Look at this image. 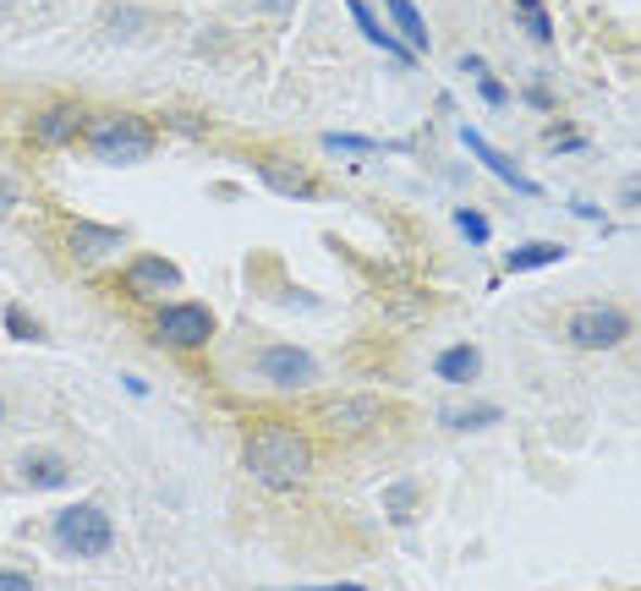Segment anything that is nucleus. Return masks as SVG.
Masks as SVG:
<instances>
[{"instance_id":"39448f33","label":"nucleus","mask_w":641,"mask_h":591,"mask_svg":"<svg viewBox=\"0 0 641 591\" xmlns=\"http://www.w3.org/2000/svg\"><path fill=\"white\" fill-rule=\"evenodd\" d=\"M154 335H160L165 345H176V351H203V345L214 340V313L198 307V302H176V307L160 313Z\"/></svg>"},{"instance_id":"1a4fd4ad","label":"nucleus","mask_w":641,"mask_h":591,"mask_svg":"<svg viewBox=\"0 0 641 591\" xmlns=\"http://www.w3.org/2000/svg\"><path fill=\"white\" fill-rule=\"evenodd\" d=\"M259 373H264L269 383H280V389H307L318 367H313V356L297 351V345H269V351L259 356Z\"/></svg>"},{"instance_id":"9d476101","label":"nucleus","mask_w":641,"mask_h":591,"mask_svg":"<svg viewBox=\"0 0 641 591\" xmlns=\"http://www.w3.org/2000/svg\"><path fill=\"white\" fill-rule=\"evenodd\" d=\"M83 110L77 104H50V110H39L34 115V142L39 148H72L77 137H83Z\"/></svg>"},{"instance_id":"0eeeda50","label":"nucleus","mask_w":641,"mask_h":591,"mask_svg":"<svg viewBox=\"0 0 641 591\" xmlns=\"http://www.w3.org/2000/svg\"><path fill=\"white\" fill-rule=\"evenodd\" d=\"M126 290H133L138 302H154V296H165V290H181V268L160 252H143V257H133V268H126Z\"/></svg>"},{"instance_id":"a211bd4d","label":"nucleus","mask_w":641,"mask_h":591,"mask_svg":"<svg viewBox=\"0 0 641 591\" xmlns=\"http://www.w3.org/2000/svg\"><path fill=\"white\" fill-rule=\"evenodd\" d=\"M439 422H444V427H488V422H499V405H472V411H444Z\"/></svg>"},{"instance_id":"bb28decb","label":"nucleus","mask_w":641,"mask_h":591,"mask_svg":"<svg viewBox=\"0 0 641 591\" xmlns=\"http://www.w3.org/2000/svg\"><path fill=\"white\" fill-rule=\"evenodd\" d=\"M461 72H472V77H488V66H482L477 55H461Z\"/></svg>"},{"instance_id":"2eb2a0df","label":"nucleus","mask_w":641,"mask_h":591,"mask_svg":"<svg viewBox=\"0 0 641 591\" xmlns=\"http://www.w3.org/2000/svg\"><path fill=\"white\" fill-rule=\"evenodd\" d=\"M433 373H439L444 383H472V378L482 373V356H477L472 345H450V351L433 362Z\"/></svg>"},{"instance_id":"412c9836","label":"nucleus","mask_w":641,"mask_h":591,"mask_svg":"<svg viewBox=\"0 0 641 591\" xmlns=\"http://www.w3.org/2000/svg\"><path fill=\"white\" fill-rule=\"evenodd\" d=\"M455 225H461V230H466L472 241H488V219H482V214H472V209H461V214H455Z\"/></svg>"},{"instance_id":"c85d7f7f","label":"nucleus","mask_w":641,"mask_h":591,"mask_svg":"<svg viewBox=\"0 0 641 591\" xmlns=\"http://www.w3.org/2000/svg\"><path fill=\"white\" fill-rule=\"evenodd\" d=\"M516 7H521V17H527V12H543V0H516Z\"/></svg>"},{"instance_id":"423d86ee","label":"nucleus","mask_w":641,"mask_h":591,"mask_svg":"<svg viewBox=\"0 0 641 591\" xmlns=\"http://www.w3.org/2000/svg\"><path fill=\"white\" fill-rule=\"evenodd\" d=\"M318 422H324L335 438H362V432H373V427L384 422V400H378V394H340V400H329V405L318 411Z\"/></svg>"},{"instance_id":"c756f323","label":"nucleus","mask_w":641,"mask_h":591,"mask_svg":"<svg viewBox=\"0 0 641 591\" xmlns=\"http://www.w3.org/2000/svg\"><path fill=\"white\" fill-rule=\"evenodd\" d=\"M0 416H7V405H0Z\"/></svg>"},{"instance_id":"f8f14e48","label":"nucleus","mask_w":641,"mask_h":591,"mask_svg":"<svg viewBox=\"0 0 641 591\" xmlns=\"http://www.w3.org/2000/svg\"><path fill=\"white\" fill-rule=\"evenodd\" d=\"M345 7H351V17H356V28H362V39H367V45H378L384 55H395V61H417V55L406 50V39H395L390 28H384V23L367 12V0H345Z\"/></svg>"},{"instance_id":"6e6552de","label":"nucleus","mask_w":641,"mask_h":591,"mask_svg":"<svg viewBox=\"0 0 641 591\" xmlns=\"http://www.w3.org/2000/svg\"><path fill=\"white\" fill-rule=\"evenodd\" d=\"M121 247H126V230H115V225L77 219V225L66 230V252H72L77 263H104V257H115Z\"/></svg>"},{"instance_id":"f03ea898","label":"nucleus","mask_w":641,"mask_h":591,"mask_svg":"<svg viewBox=\"0 0 641 591\" xmlns=\"http://www.w3.org/2000/svg\"><path fill=\"white\" fill-rule=\"evenodd\" d=\"M83 142H88V154L99 160V165H143L149 154H154V126L143 121V115H121V110H110V115H88L83 121Z\"/></svg>"},{"instance_id":"4468645a","label":"nucleus","mask_w":641,"mask_h":591,"mask_svg":"<svg viewBox=\"0 0 641 591\" xmlns=\"http://www.w3.org/2000/svg\"><path fill=\"white\" fill-rule=\"evenodd\" d=\"M565 241H527V247H516L504 263H510V274H527V268H554V263H565Z\"/></svg>"},{"instance_id":"6ab92c4d","label":"nucleus","mask_w":641,"mask_h":591,"mask_svg":"<svg viewBox=\"0 0 641 591\" xmlns=\"http://www.w3.org/2000/svg\"><path fill=\"white\" fill-rule=\"evenodd\" d=\"M412 499H417V488H412V482H395L390 493H384V510H390V520H406Z\"/></svg>"},{"instance_id":"dca6fc26","label":"nucleus","mask_w":641,"mask_h":591,"mask_svg":"<svg viewBox=\"0 0 641 591\" xmlns=\"http://www.w3.org/2000/svg\"><path fill=\"white\" fill-rule=\"evenodd\" d=\"M23 477H28L34 488H66V477H72V466H66L61 455H50V450H39V455H28V461H23Z\"/></svg>"},{"instance_id":"20e7f679","label":"nucleus","mask_w":641,"mask_h":591,"mask_svg":"<svg viewBox=\"0 0 641 591\" xmlns=\"http://www.w3.org/2000/svg\"><path fill=\"white\" fill-rule=\"evenodd\" d=\"M565 340L576 351H614L630 340V318L619 307H576L570 324H565Z\"/></svg>"},{"instance_id":"f3484780","label":"nucleus","mask_w":641,"mask_h":591,"mask_svg":"<svg viewBox=\"0 0 641 591\" xmlns=\"http://www.w3.org/2000/svg\"><path fill=\"white\" fill-rule=\"evenodd\" d=\"M384 7H390L395 28L406 34V50H412V55H423V50H428V23L417 17V7H412V0H384Z\"/></svg>"},{"instance_id":"cd10ccee","label":"nucleus","mask_w":641,"mask_h":591,"mask_svg":"<svg viewBox=\"0 0 641 591\" xmlns=\"http://www.w3.org/2000/svg\"><path fill=\"white\" fill-rule=\"evenodd\" d=\"M12 203H17V192H12V187H7V181H0V214H7V209H12Z\"/></svg>"},{"instance_id":"aec40b11","label":"nucleus","mask_w":641,"mask_h":591,"mask_svg":"<svg viewBox=\"0 0 641 591\" xmlns=\"http://www.w3.org/2000/svg\"><path fill=\"white\" fill-rule=\"evenodd\" d=\"M324 148H345V154H373L378 142H373V137H345V131H329V137H324Z\"/></svg>"},{"instance_id":"f257e3e1","label":"nucleus","mask_w":641,"mask_h":591,"mask_svg":"<svg viewBox=\"0 0 641 591\" xmlns=\"http://www.w3.org/2000/svg\"><path fill=\"white\" fill-rule=\"evenodd\" d=\"M241 461H247V471L259 477L264 488L286 493V488L307 482V471H313V438L297 422H286V416H264V422L247 427Z\"/></svg>"},{"instance_id":"393cba45","label":"nucleus","mask_w":641,"mask_h":591,"mask_svg":"<svg viewBox=\"0 0 641 591\" xmlns=\"http://www.w3.org/2000/svg\"><path fill=\"white\" fill-rule=\"evenodd\" d=\"M477 88H482V99H488V104H504V99H510V93H504L493 77H477Z\"/></svg>"},{"instance_id":"7ed1b4c3","label":"nucleus","mask_w":641,"mask_h":591,"mask_svg":"<svg viewBox=\"0 0 641 591\" xmlns=\"http://www.w3.org/2000/svg\"><path fill=\"white\" fill-rule=\"evenodd\" d=\"M50 531H55V548L72 553V558H99V553L115 548V526H110V515H104L99 504H72V510H61Z\"/></svg>"},{"instance_id":"7c9ffc66","label":"nucleus","mask_w":641,"mask_h":591,"mask_svg":"<svg viewBox=\"0 0 641 591\" xmlns=\"http://www.w3.org/2000/svg\"><path fill=\"white\" fill-rule=\"evenodd\" d=\"M0 7H7V0H0Z\"/></svg>"},{"instance_id":"ddd939ff","label":"nucleus","mask_w":641,"mask_h":591,"mask_svg":"<svg viewBox=\"0 0 641 591\" xmlns=\"http://www.w3.org/2000/svg\"><path fill=\"white\" fill-rule=\"evenodd\" d=\"M461 137H466V148H472V154H477V160H482V165H488V171H493V176L504 181V187H516V192H538V181H527V176H521L516 165H510V160L499 154V148H488V142H482V137H477L472 126H466Z\"/></svg>"},{"instance_id":"9b49d317","label":"nucleus","mask_w":641,"mask_h":591,"mask_svg":"<svg viewBox=\"0 0 641 591\" xmlns=\"http://www.w3.org/2000/svg\"><path fill=\"white\" fill-rule=\"evenodd\" d=\"M259 176H264V187H275L280 198H318V181L302 171V165H291V160H259Z\"/></svg>"},{"instance_id":"4be33fe9","label":"nucleus","mask_w":641,"mask_h":591,"mask_svg":"<svg viewBox=\"0 0 641 591\" xmlns=\"http://www.w3.org/2000/svg\"><path fill=\"white\" fill-rule=\"evenodd\" d=\"M527 34H532L538 45H549V39H554V23H549V12H527Z\"/></svg>"},{"instance_id":"b1692460","label":"nucleus","mask_w":641,"mask_h":591,"mask_svg":"<svg viewBox=\"0 0 641 591\" xmlns=\"http://www.w3.org/2000/svg\"><path fill=\"white\" fill-rule=\"evenodd\" d=\"M7 329H12V335H17V340H34V335H39V324H28V318H23V313H17V307H12V313H7Z\"/></svg>"},{"instance_id":"a878e982","label":"nucleus","mask_w":641,"mask_h":591,"mask_svg":"<svg viewBox=\"0 0 641 591\" xmlns=\"http://www.w3.org/2000/svg\"><path fill=\"white\" fill-rule=\"evenodd\" d=\"M291 591H362L356 580H340V586H291Z\"/></svg>"},{"instance_id":"5701e85b","label":"nucleus","mask_w":641,"mask_h":591,"mask_svg":"<svg viewBox=\"0 0 641 591\" xmlns=\"http://www.w3.org/2000/svg\"><path fill=\"white\" fill-rule=\"evenodd\" d=\"M0 591H39V586H34V575H23V569H0Z\"/></svg>"}]
</instances>
